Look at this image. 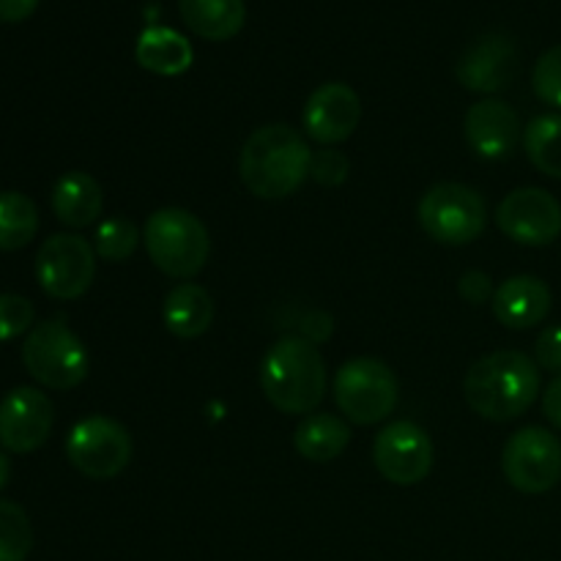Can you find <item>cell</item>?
I'll use <instances>...</instances> for the list:
<instances>
[{"label":"cell","mask_w":561,"mask_h":561,"mask_svg":"<svg viewBox=\"0 0 561 561\" xmlns=\"http://www.w3.org/2000/svg\"><path fill=\"white\" fill-rule=\"evenodd\" d=\"M531 88H535L537 99L551 107H561V44L546 49L537 58L535 71H531Z\"/></svg>","instance_id":"cell-27"},{"label":"cell","mask_w":561,"mask_h":561,"mask_svg":"<svg viewBox=\"0 0 561 561\" xmlns=\"http://www.w3.org/2000/svg\"><path fill=\"white\" fill-rule=\"evenodd\" d=\"M351 444V427L337 414H307L294 433V447L310 463H329Z\"/></svg>","instance_id":"cell-22"},{"label":"cell","mask_w":561,"mask_h":561,"mask_svg":"<svg viewBox=\"0 0 561 561\" xmlns=\"http://www.w3.org/2000/svg\"><path fill=\"white\" fill-rule=\"evenodd\" d=\"M22 365L33 381L66 392L85 381L91 359L85 343L60 318H53L27 332L22 343Z\"/></svg>","instance_id":"cell-5"},{"label":"cell","mask_w":561,"mask_h":561,"mask_svg":"<svg viewBox=\"0 0 561 561\" xmlns=\"http://www.w3.org/2000/svg\"><path fill=\"white\" fill-rule=\"evenodd\" d=\"M312 151L305 135L288 124H266L247 137L239 173L247 190L261 201H283L310 179Z\"/></svg>","instance_id":"cell-1"},{"label":"cell","mask_w":561,"mask_h":561,"mask_svg":"<svg viewBox=\"0 0 561 561\" xmlns=\"http://www.w3.org/2000/svg\"><path fill=\"white\" fill-rule=\"evenodd\" d=\"M433 458H436V449L427 431L409 420L387 425L373 442V463L378 474L392 485H416L427 480Z\"/></svg>","instance_id":"cell-11"},{"label":"cell","mask_w":561,"mask_h":561,"mask_svg":"<svg viewBox=\"0 0 561 561\" xmlns=\"http://www.w3.org/2000/svg\"><path fill=\"white\" fill-rule=\"evenodd\" d=\"M334 400L345 422L378 425L398 405V378L392 367L373 356H356L345 362L334 376Z\"/></svg>","instance_id":"cell-7"},{"label":"cell","mask_w":561,"mask_h":561,"mask_svg":"<svg viewBox=\"0 0 561 561\" xmlns=\"http://www.w3.org/2000/svg\"><path fill=\"white\" fill-rule=\"evenodd\" d=\"M53 214L69 228H88L102 217L104 192L93 175L82 170H69L53 186Z\"/></svg>","instance_id":"cell-18"},{"label":"cell","mask_w":561,"mask_h":561,"mask_svg":"<svg viewBox=\"0 0 561 561\" xmlns=\"http://www.w3.org/2000/svg\"><path fill=\"white\" fill-rule=\"evenodd\" d=\"M261 389L283 414H312L327 394V365L307 337H283L261 362Z\"/></svg>","instance_id":"cell-3"},{"label":"cell","mask_w":561,"mask_h":561,"mask_svg":"<svg viewBox=\"0 0 561 561\" xmlns=\"http://www.w3.org/2000/svg\"><path fill=\"white\" fill-rule=\"evenodd\" d=\"M458 294L463 296L469 305H485L488 299H493V279L488 277L485 272H477V268H471V272H466L463 277H460L458 283Z\"/></svg>","instance_id":"cell-31"},{"label":"cell","mask_w":561,"mask_h":561,"mask_svg":"<svg viewBox=\"0 0 561 561\" xmlns=\"http://www.w3.org/2000/svg\"><path fill=\"white\" fill-rule=\"evenodd\" d=\"M33 318H36V310H33L31 299L16 294H0V343L31 332Z\"/></svg>","instance_id":"cell-28"},{"label":"cell","mask_w":561,"mask_h":561,"mask_svg":"<svg viewBox=\"0 0 561 561\" xmlns=\"http://www.w3.org/2000/svg\"><path fill=\"white\" fill-rule=\"evenodd\" d=\"M496 225L524 247H548L561 236V203L548 190H513L496 208Z\"/></svg>","instance_id":"cell-12"},{"label":"cell","mask_w":561,"mask_h":561,"mask_svg":"<svg viewBox=\"0 0 561 561\" xmlns=\"http://www.w3.org/2000/svg\"><path fill=\"white\" fill-rule=\"evenodd\" d=\"M351 162L343 151L337 148H327V151L312 153V164H310V175L318 181L321 186H340L345 179H348Z\"/></svg>","instance_id":"cell-29"},{"label":"cell","mask_w":561,"mask_h":561,"mask_svg":"<svg viewBox=\"0 0 561 561\" xmlns=\"http://www.w3.org/2000/svg\"><path fill=\"white\" fill-rule=\"evenodd\" d=\"M140 239L142 236L135 228V222L124 217H107L104 222H99L96 236H93V250H96L102 261L121 263L129 255H135Z\"/></svg>","instance_id":"cell-26"},{"label":"cell","mask_w":561,"mask_h":561,"mask_svg":"<svg viewBox=\"0 0 561 561\" xmlns=\"http://www.w3.org/2000/svg\"><path fill=\"white\" fill-rule=\"evenodd\" d=\"M33 272L44 294L53 299H80L96 277V250L77 233H55L38 247Z\"/></svg>","instance_id":"cell-9"},{"label":"cell","mask_w":561,"mask_h":561,"mask_svg":"<svg viewBox=\"0 0 561 561\" xmlns=\"http://www.w3.org/2000/svg\"><path fill=\"white\" fill-rule=\"evenodd\" d=\"M9 480H11V460H9V455L0 449V491L9 485Z\"/></svg>","instance_id":"cell-34"},{"label":"cell","mask_w":561,"mask_h":561,"mask_svg":"<svg viewBox=\"0 0 561 561\" xmlns=\"http://www.w3.org/2000/svg\"><path fill=\"white\" fill-rule=\"evenodd\" d=\"M137 64L159 77H179L195 64V49L184 33L164 25H151L140 33L135 44Z\"/></svg>","instance_id":"cell-19"},{"label":"cell","mask_w":561,"mask_h":561,"mask_svg":"<svg viewBox=\"0 0 561 561\" xmlns=\"http://www.w3.org/2000/svg\"><path fill=\"white\" fill-rule=\"evenodd\" d=\"M33 548V526L25 510L0 499V561H27Z\"/></svg>","instance_id":"cell-25"},{"label":"cell","mask_w":561,"mask_h":561,"mask_svg":"<svg viewBox=\"0 0 561 561\" xmlns=\"http://www.w3.org/2000/svg\"><path fill=\"white\" fill-rule=\"evenodd\" d=\"M38 9V0H0V22H22Z\"/></svg>","instance_id":"cell-33"},{"label":"cell","mask_w":561,"mask_h":561,"mask_svg":"<svg viewBox=\"0 0 561 561\" xmlns=\"http://www.w3.org/2000/svg\"><path fill=\"white\" fill-rule=\"evenodd\" d=\"M524 137L518 113L504 99H482L466 113V140L480 159H507Z\"/></svg>","instance_id":"cell-16"},{"label":"cell","mask_w":561,"mask_h":561,"mask_svg":"<svg viewBox=\"0 0 561 561\" xmlns=\"http://www.w3.org/2000/svg\"><path fill=\"white\" fill-rule=\"evenodd\" d=\"M535 362L540 370L561 376V327L542 329L535 343Z\"/></svg>","instance_id":"cell-30"},{"label":"cell","mask_w":561,"mask_h":561,"mask_svg":"<svg viewBox=\"0 0 561 561\" xmlns=\"http://www.w3.org/2000/svg\"><path fill=\"white\" fill-rule=\"evenodd\" d=\"M518 69V47L507 33H485L477 38L455 66L460 85L474 93H496L513 82Z\"/></svg>","instance_id":"cell-15"},{"label":"cell","mask_w":561,"mask_h":561,"mask_svg":"<svg viewBox=\"0 0 561 561\" xmlns=\"http://www.w3.org/2000/svg\"><path fill=\"white\" fill-rule=\"evenodd\" d=\"M362 118L359 93L345 82H327L318 85L307 96L305 110H301V126L310 140L321 146H337L348 140L356 131Z\"/></svg>","instance_id":"cell-14"},{"label":"cell","mask_w":561,"mask_h":561,"mask_svg":"<svg viewBox=\"0 0 561 561\" xmlns=\"http://www.w3.org/2000/svg\"><path fill=\"white\" fill-rule=\"evenodd\" d=\"M502 471L515 491L548 493L561 480V442L546 427H520L504 444Z\"/></svg>","instance_id":"cell-10"},{"label":"cell","mask_w":561,"mask_h":561,"mask_svg":"<svg viewBox=\"0 0 561 561\" xmlns=\"http://www.w3.org/2000/svg\"><path fill=\"white\" fill-rule=\"evenodd\" d=\"M524 151L542 175L561 179V115L546 113L524 129Z\"/></svg>","instance_id":"cell-24"},{"label":"cell","mask_w":561,"mask_h":561,"mask_svg":"<svg viewBox=\"0 0 561 561\" xmlns=\"http://www.w3.org/2000/svg\"><path fill=\"white\" fill-rule=\"evenodd\" d=\"M466 403L491 422H513L540 394V367L524 351H493L466 373Z\"/></svg>","instance_id":"cell-2"},{"label":"cell","mask_w":561,"mask_h":561,"mask_svg":"<svg viewBox=\"0 0 561 561\" xmlns=\"http://www.w3.org/2000/svg\"><path fill=\"white\" fill-rule=\"evenodd\" d=\"M184 25L208 42H228L244 27V0H179Z\"/></svg>","instance_id":"cell-21"},{"label":"cell","mask_w":561,"mask_h":561,"mask_svg":"<svg viewBox=\"0 0 561 561\" xmlns=\"http://www.w3.org/2000/svg\"><path fill=\"white\" fill-rule=\"evenodd\" d=\"M55 425V405L42 389L16 387L0 400V447L27 455L42 447Z\"/></svg>","instance_id":"cell-13"},{"label":"cell","mask_w":561,"mask_h":561,"mask_svg":"<svg viewBox=\"0 0 561 561\" xmlns=\"http://www.w3.org/2000/svg\"><path fill=\"white\" fill-rule=\"evenodd\" d=\"M542 414L557 431H561V376L553 378L542 392Z\"/></svg>","instance_id":"cell-32"},{"label":"cell","mask_w":561,"mask_h":561,"mask_svg":"<svg viewBox=\"0 0 561 561\" xmlns=\"http://www.w3.org/2000/svg\"><path fill=\"white\" fill-rule=\"evenodd\" d=\"M38 233V208L22 192H0V252L31 244Z\"/></svg>","instance_id":"cell-23"},{"label":"cell","mask_w":561,"mask_h":561,"mask_svg":"<svg viewBox=\"0 0 561 561\" xmlns=\"http://www.w3.org/2000/svg\"><path fill=\"white\" fill-rule=\"evenodd\" d=\"M491 305L493 316L502 327L520 332V329H531L546 321L548 312H551L553 296L551 288L540 277L518 274V277H510L499 285Z\"/></svg>","instance_id":"cell-17"},{"label":"cell","mask_w":561,"mask_h":561,"mask_svg":"<svg viewBox=\"0 0 561 561\" xmlns=\"http://www.w3.org/2000/svg\"><path fill=\"white\" fill-rule=\"evenodd\" d=\"M142 241L151 263L173 279H192L211 255L206 225L186 208H159L148 217Z\"/></svg>","instance_id":"cell-4"},{"label":"cell","mask_w":561,"mask_h":561,"mask_svg":"<svg viewBox=\"0 0 561 561\" xmlns=\"http://www.w3.org/2000/svg\"><path fill=\"white\" fill-rule=\"evenodd\" d=\"M416 217L433 241L447 247L471 244L480 239L488 222L485 201L480 192L466 184H455V181L433 184L422 195Z\"/></svg>","instance_id":"cell-6"},{"label":"cell","mask_w":561,"mask_h":561,"mask_svg":"<svg viewBox=\"0 0 561 561\" xmlns=\"http://www.w3.org/2000/svg\"><path fill=\"white\" fill-rule=\"evenodd\" d=\"M131 453L129 431L110 416H85L66 436V458L88 480H115L129 466Z\"/></svg>","instance_id":"cell-8"},{"label":"cell","mask_w":561,"mask_h":561,"mask_svg":"<svg viewBox=\"0 0 561 561\" xmlns=\"http://www.w3.org/2000/svg\"><path fill=\"white\" fill-rule=\"evenodd\" d=\"M214 316H217V305H214L211 294L206 288H201L197 283H179L164 296V327L175 337H201V334H206L211 329Z\"/></svg>","instance_id":"cell-20"}]
</instances>
